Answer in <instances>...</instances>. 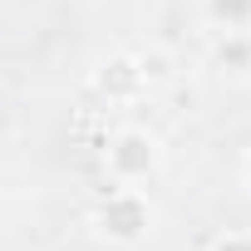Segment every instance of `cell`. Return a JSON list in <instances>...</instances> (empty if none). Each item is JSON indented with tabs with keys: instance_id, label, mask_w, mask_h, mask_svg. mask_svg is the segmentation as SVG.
I'll return each instance as SVG.
<instances>
[{
	"instance_id": "3",
	"label": "cell",
	"mask_w": 251,
	"mask_h": 251,
	"mask_svg": "<svg viewBox=\"0 0 251 251\" xmlns=\"http://www.w3.org/2000/svg\"><path fill=\"white\" fill-rule=\"evenodd\" d=\"M202 20L217 35L241 40V35H251V0H202Z\"/></svg>"
},
{
	"instance_id": "2",
	"label": "cell",
	"mask_w": 251,
	"mask_h": 251,
	"mask_svg": "<svg viewBox=\"0 0 251 251\" xmlns=\"http://www.w3.org/2000/svg\"><path fill=\"white\" fill-rule=\"evenodd\" d=\"M153 222H158V207L148 197V187H118L108 182V192L94 202L89 212V226L103 246H118V251H128L138 241L153 236Z\"/></svg>"
},
{
	"instance_id": "4",
	"label": "cell",
	"mask_w": 251,
	"mask_h": 251,
	"mask_svg": "<svg viewBox=\"0 0 251 251\" xmlns=\"http://www.w3.org/2000/svg\"><path fill=\"white\" fill-rule=\"evenodd\" d=\"M202 251H251V231H222V236H212Z\"/></svg>"
},
{
	"instance_id": "1",
	"label": "cell",
	"mask_w": 251,
	"mask_h": 251,
	"mask_svg": "<svg viewBox=\"0 0 251 251\" xmlns=\"http://www.w3.org/2000/svg\"><path fill=\"white\" fill-rule=\"evenodd\" d=\"M168 163V143L148 123H118L103 138V173L118 187H148Z\"/></svg>"
},
{
	"instance_id": "5",
	"label": "cell",
	"mask_w": 251,
	"mask_h": 251,
	"mask_svg": "<svg viewBox=\"0 0 251 251\" xmlns=\"http://www.w3.org/2000/svg\"><path fill=\"white\" fill-rule=\"evenodd\" d=\"M241 182H246V192H251V148H246V158H241Z\"/></svg>"
}]
</instances>
